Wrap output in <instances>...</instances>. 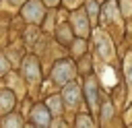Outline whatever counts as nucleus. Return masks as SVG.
<instances>
[{"label": "nucleus", "mask_w": 132, "mask_h": 128, "mask_svg": "<svg viewBox=\"0 0 132 128\" xmlns=\"http://www.w3.org/2000/svg\"><path fill=\"white\" fill-rule=\"evenodd\" d=\"M4 128H21V118L8 116V118L4 120Z\"/></svg>", "instance_id": "9d476101"}, {"label": "nucleus", "mask_w": 132, "mask_h": 128, "mask_svg": "<svg viewBox=\"0 0 132 128\" xmlns=\"http://www.w3.org/2000/svg\"><path fill=\"white\" fill-rule=\"evenodd\" d=\"M47 105L52 107V111H54L56 116H58V114L62 111V105H60V99H58V95H56V97H50V101H47Z\"/></svg>", "instance_id": "9b49d317"}, {"label": "nucleus", "mask_w": 132, "mask_h": 128, "mask_svg": "<svg viewBox=\"0 0 132 128\" xmlns=\"http://www.w3.org/2000/svg\"><path fill=\"white\" fill-rule=\"evenodd\" d=\"M43 2H45V4H50V6H54V4L58 2V0H43Z\"/></svg>", "instance_id": "6ab92c4d"}, {"label": "nucleus", "mask_w": 132, "mask_h": 128, "mask_svg": "<svg viewBox=\"0 0 132 128\" xmlns=\"http://www.w3.org/2000/svg\"><path fill=\"white\" fill-rule=\"evenodd\" d=\"M72 23H74V31L78 33V35H87L89 33V23H87V19H85V12H74L72 14Z\"/></svg>", "instance_id": "423d86ee"}, {"label": "nucleus", "mask_w": 132, "mask_h": 128, "mask_svg": "<svg viewBox=\"0 0 132 128\" xmlns=\"http://www.w3.org/2000/svg\"><path fill=\"white\" fill-rule=\"evenodd\" d=\"M78 128H93V122L89 116H78Z\"/></svg>", "instance_id": "f8f14e48"}, {"label": "nucleus", "mask_w": 132, "mask_h": 128, "mask_svg": "<svg viewBox=\"0 0 132 128\" xmlns=\"http://www.w3.org/2000/svg\"><path fill=\"white\" fill-rule=\"evenodd\" d=\"M95 43H97V50H99V54H101L105 60L113 56V50H111V41L107 39V35H105V33L97 31V33H95Z\"/></svg>", "instance_id": "20e7f679"}, {"label": "nucleus", "mask_w": 132, "mask_h": 128, "mask_svg": "<svg viewBox=\"0 0 132 128\" xmlns=\"http://www.w3.org/2000/svg\"><path fill=\"white\" fill-rule=\"evenodd\" d=\"M78 2H80V0H66V4H68V6H76Z\"/></svg>", "instance_id": "a211bd4d"}, {"label": "nucleus", "mask_w": 132, "mask_h": 128, "mask_svg": "<svg viewBox=\"0 0 132 128\" xmlns=\"http://www.w3.org/2000/svg\"><path fill=\"white\" fill-rule=\"evenodd\" d=\"M109 116H111V105L105 103V105H103V120H107Z\"/></svg>", "instance_id": "dca6fc26"}, {"label": "nucleus", "mask_w": 132, "mask_h": 128, "mask_svg": "<svg viewBox=\"0 0 132 128\" xmlns=\"http://www.w3.org/2000/svg\"><path fill=\"white\" fill-rule=\"evenodd\" d=\"M10 4H19V2H23V0H8Z\"/></svg>", "instance_id": "aec40b11"}, {"label": "nucleus", "mask_w": 132, "mask_h": 128, "mask_svg": "<svg viewBox=\"0 0 132 128\" xmlns=\"http://www.w3.org/2000/svg\"><path fill=\"white\" fill-rule=\"evenodd\" d=\"M87 10L91 12V21H95V17H97V4H95L93 0H89V2H87Z\"/></svg>", "instance_id": "ddd939ff"}, {"label": "nucleus", "mask_w": 132, "mask_h": 128, "mask_svg": "<svg viewBox=\"0 0 132 128\" xmlns=\"http://www.w3.org/2000/svg\"><path fill=\"white\" fill-rule=\"evenodd\" d=\"M33 120H35L37 126L45 128L47 122H50V111H47L43 105H35V107H33Z\"/></svg>", "instance_id": "6e6552de"}, {"label": "nucleus", "mask_w": 132, "mask_h": 128, "mask_svg": "<svg viewBox=\"0 0 132 128\" xmlns=\"http://www.w3.org/2000/svg\"><path fill=\"white\" fill-rule=\"evenodd\" d=\"M126 74H128V81H130V87H132V58L126 64Z\"/></svg>", "instance_id": "2eb2a0df"}, {"label": "nucleus", "mask_w": 132, "mask_h": 128, "mask_svg": "<svg viewBox=\"0 0 132 128\" xmlns=\"http://www.w3.org/2000/svg\"><path fill=\"white\" fill-rule=\"evenodd\" d=\"M12 105H14V95H12V91H8V89L0 91V111L8 114V111L12 109Z\"/></svg>", "instance_id": "1a4fd4ad"}, {"label": "nucleus", "mask_w": 132, "mask_h": 128, "mask_svg": "<svg viewBox=\"0 0 132 128\" xmlns=\"http://www.w3.org/2000/svg\"><path fill=\"white\" fill-rule=\"evenodd\" d=\"M82 47H85V43H82V41H76V45H74L72 50H74V54H80V52H82Z\"/></svg>", "instance_id": "f3484780"}, {"label": "nucleus", "mask_w": 132, "mask_h": 128, "mask_svg": "<svg viewBox=\"0 0 132 128\" xmlns=\"http://www.w3.org/2000/svg\"><path fill=\"white\" fill-rule=\"evenodd\" d=\"M87 99H89L91 109L95 111L97 109V78H93V76L87 81Z\"/></svg>", "instance_id": "0eeeda50"}, {"label": "nucleus", "mask_w": 132, "mask_h": 128, "mask_svg": "<svg viewBox=\"0 0 132 128\" xmlns=\"http://www.w3.org/2000/svg\"><path fill=\"white\" fill-rule=\"evenodd\" d=\"M23 74H25V78L29 83H37L39 81V66H37V60L33 56L25 58V62H23Z\"/></svg>", "instance_id": "7ed1b4c3"}, {"label": "nucleus", "mask_w": 132, "mask_h": 128, "mask_svg": "<svg viewBox=\"0 0 132 128\" xmlns=\"http://www.w3.org/2000/svg\"><path fill=\"white\" fill-rule=\"evenodd\" d=\"M6 70H8V62H6L4 56H0V74H4Z\"/></svg>", "instance_id": "4468645a"}, {"label": "nucleus", "mask_w": 132, "mask_h": 128, "mask_svg": "<svg viewBox=\"0 0 132 128\" xmlns=\"http://www.w3.org/2000/svg\"><path fill=\"white\" fill-rule=\"evenodd\" d=\"M74 76V66L70 64V62H58L56 64V68H54V81L56 83H60V85H64V83H68L70 78Z\"/></svg>", "instance_id": "f257e3e1"}, {"label": "nucleus", "mask_w": 132, "mask_h": 128, "mask_svg": "<svg viewBox=\"0 0 132 128\" xmlns=\"http://www.w3.org/2000/svg\"><path fill=\"white\" fill-rule=\"evenodd\" d=\"M78 97H80V91H78V85L76 83H72V85H68L64 89V99H66V103L70 107H76L78 105Z\"/></svg>", "instance_id": "39448f33"}, {"label": "nucleus", "mask_w": 132, "mask_h": 128, "mask_svg": "<svg viewBox=\"0 0 132 128\" xmlns=\"http://www.w3.org/2000/svg\"><path fill=\"white\" fill-rule=\"evenodd\" d=\"M23 17H25L29 23H39V21L43 19V6H41V2H37V0L27 2L25 8H23Z\"/></svg>", "instance_id": "f03ea898"}]
</instances>
